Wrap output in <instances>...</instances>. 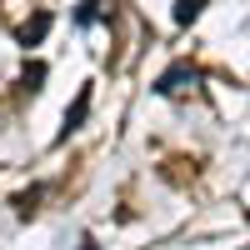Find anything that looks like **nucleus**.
I'll return each instance as SVG.
<instances>
[{
    "instance_id": "nucleus-1",
    "label": "nucleus",
    "mask_w": 250,
    "mask_h": 250,
    "mask_svg": "<svg viewBox=\"0 0 250 250\" xmlns=\"http://www.w3.org/2000/svg\"><path fill=\"white\" fill-rule=\"evenodd\" d=\"M195 80H200V70L180 60V65H170V70L155 80V90H160V95H175V90H185V85H195Z\"/></svg>"
},
{
    "instance_id": "nucleus-2",
    "label": "nucleus",
    "mask_w": 250,
    "mask_h": 250,
    "mask_svg": "<svg viewBox=\"0 0 250 250\" xmlns=\"http://www.w3.org/2000/svg\"><path fill=\"white\" fill-rule=\"evenodd\" d=\"M45 35H50V10H35V15L25 20V25L15 30V40H20V45H25V50H30V45H40V40H45Z\"/></svg>"
},
{
    "instance_id": "nucleus-3",
    "label": "nucleus",
    "mask_w": 250,
    "mask_h": 250,
    "mask_svg": "<svg viewBox=\"0 0 250 250\" xmlns=\"http://www.w3.org/2000/svg\"><path fill=\"white\" fill-rule=\"evenodd\" d=\"M85 110H90V85L75 95V105L65 110V125H60V140H70V130H80V120H85Z\"/></svg>"
},
{
    "instance_id": "nucleus-4",
    "label": "nucleus",
    "mask_w": 250,
    "mask_h": 250,
    "mask_svg": "<svg viewBox=\"0 0 250 250\" xmlns=\"http://www.w3.org/2000/svg\"><path fill=\"white\" fill-rule=\"evenodd\" d=\"M200 10H205V0H175V20H180V25L200 20Z\"/></svg>"
},
{
    "instance_id": "nucleus-5",
    "label": "nucleus",
    "mask_w": 250,
    "mask_h": 250,
    "mask_svg": "<svg viewBox=\"0 0 250 250\" xmlns=\"http://www.w3.org/2000/svg\"><path fill=\"white\" fill-rule=\"evenodd\" d=\"M40 195H45V190H25V195H15V215H20V220L35 215V210H40Z\"/></svg>"
},
{
    "instance_id": "nucleus-6",
    "label": "nucleus",
    "mask_w": 250,
    "mask_h": 250,
    "mask_svg": "<svg viewBox=\"0 0 250 250\" xmlns=\"http://www.w3.org/2000/svg\"><path fill=\"white\" fill-rule=\"evenodd\" d=\"M100 15H105V10H100V0H85V5L75 10V25H95Z\"/></svg>"
},
{
    "instance_id": "nucleus-7",
    "label": "nucleus",
    "mask_w": 250,
    "mask_h": 250,
    "mask_svg": "<svg viewBox=\"0 0 250 250\" xmlns=\"http://www.w3.org/2000/svg\"><path fill=\"white\" fill-rule=\"evenodd\" d=\"M40 80H45V65H40V60H30L25 75H20V85H25V90H40Z\"/></svg>"
},
{
    "instance_id": "nucleus-8",
    "label": "nucleus",
    "mask_w": 250,
    "mask_h": 250,
    "mask_svg": "<svg viewBox=\"0 0 250 250\" xmlns=\"http://www.w3.org/2000/svg\"><path fill=\"white\" fill-rule=\"evenodd\" d=\"M80 250H100V245H95V240H80Z\"/></svg>"
}]
</instances>
